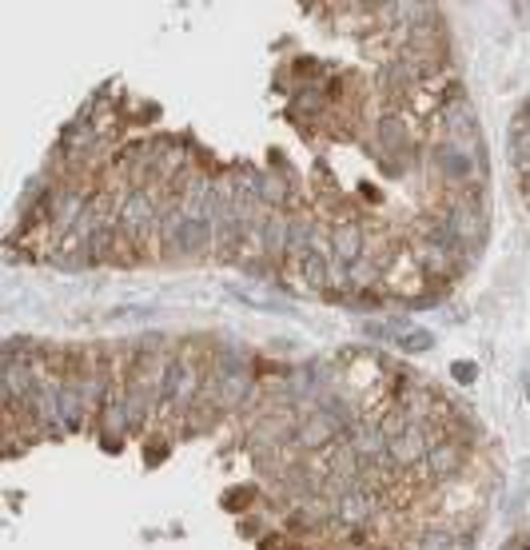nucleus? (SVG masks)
<instances>
[{
    "instance_id": "aec40b11",
    "label": "nucleus",
    "mask_w": 530,
    "mask_h": 550,
    "mask_svg": "<svg viewBox=\"0 0 530 550\" xmlns=\"http://www.w3.org/2000/svg\"><path fill=\"white\" fill-rule=\"evenodd\" d=\"M379 427H383V435H387V439H399V435L411 427V415H407L403 407H391V411H383V415H379Z\"/></svg>"
},
{
    "instance_id": "dca6fc26",
    "label": "nucleus",
    "mask_w": 530,
    "mask_h": 550,
    "mask_svg": "<svg viewBox=\"0 0 530 550\" xmlns=\"http://www.w3.org/2000/svg\"><path fill=\"white\" fill-rule=\"evenodd\" d=\"M208 252H216V228H212L208 220H188V228H184V244H180V256L204 260Z\"/></svg>"
},
{
    "instance_id": "393cba45",
    "label": "nucleus",
    "mask_w": 530,
    "mask_h": 550,
    "mask_svg": "<svg viewBox=\"0 0 530 550\" xmlns=\"http://www.w3.org/2000/svg\"><path fill=\"white\" fill-rule=\"evenodd\" d=\"M507 550H530V547H507Z\"/></svg>"
},
{
    "instance_id": "9d476101",
    "label": "nucleus",
    "mask_w": 530,
    "mask_h": 550,
    "mask_svg": "<svg viewBox=\"0 0 530 550\" xmlns=\"http://www.w3.org/2000/svg\"><path fill=\"white\" fill-rule=\"evenodd\" d=\"M355 451H359V459L363 463H371V459H383L387 455V435H383V427H379V419H371V415H363V419H355L351 427H347V435H343Z\"/></svg>"
},
{
    "instance_id": "412c9836",
    "label": "nucleus",
    "mask_w": 530,
    "mask_h": 550,
    "mask_svg": "<svg viewBox=\"0 0 530 550\" xmlns=\"http://www.w3.org/2000/svg\"><path fill=\"white\" fill-rule=\"evenodd\" d=\"M232 515H240V511H248V503L256 507V487H232V491H224V499H220Z\"/></svg>"
},
{
    "instance_id": "7ed1b4c3",
    "label": "nucleus",
    "mask_w": 530,
    "mask_h": 550,
    "mask_svg": "<svg viewBox=\"0 0 530 550\" xmlns=\"http://www.w3.org/2000/svg\"><path fill=\"white\" fill-rule=\"evenodd\" d=\"M339 439H343V423H339V419H331L327 411H303V419L295 423L291 447H295L299 455H323V451H331Z\"/></svg>"
},
{
    "instance_id": "0eeeda50",
    "label": "nucleus",
    "mask_w": 530,
    "mask_h": 550,
    "mask_svg": "<svg viewBox=\"0 0 530 550\" xmlns=\"http://www.w3.org/2000/svg\"><path fill=\"white\" fill-rule=\"evenodd\" d=\"M431 443H435V431H431L427 423H411L399 439H391V443H387V459H391L403 475H411L415 467H423V459H427Z\"/></svg>"
},
{
    "instance_id": "a211bd4d",
    "label": "nucleus",
    "mask_w": 530,
    "mask_h": 550,
    "mask_svg": "<svg viewBox=\"0 0 530 550\" xmlns=\"http://www.w3.org/2000/svg\"><path fill=\"white\" fill-rule=\"evenodd\" d=\"M395 347L407 351V355H423V351L435 347V335H431L427 327H411V331H403V335L395 339Z\"/></svg>"
},
{
    "instance_id": "20e7f679",
    "label": "nucleus",
    "mask_w": 530,
    "mask_h": 550,
    "mask_svg": "<svg viewBox=\"0 0 530 550\" xmlns=\"http://www.w3.org/2000/svg\"><path fill=\"white\" fill-rule=\"evenodd\" d=\"M463 471H467V447L455 443L451 435H435V443H431V451H427V459H423L427 483L447 487V483H455Z\"/></svg>"
},
{
    "instance_id": "5701e85b",
    "label": "nucleus",
    "mask_w": 530,
    "mask_h": 550,
    "mask_svg": "<svg viewBox=\"0 0 530 550\" xmlns=\"http://www.w3.org/2000/svg\"><path fill=\"white\" fill-rule=\"evenodd\" d=\"M523 200H527V208H530V180H523Z\"/></svg>"
},
{
    "instance_id": "423d86ee",
    "label": "nucleus",
    "mask_w": 530,
    "mask_h": 550,
    "mask_svg": "<svg viewBox=\"0 0 530 550\" xmlns=\"http://www.w3.org/2000/svg\"><path fill=\"white\" fill-rule=\"evenodd\" d=\"M439 124H443V140H451V144H467V140L479 136V112H475V104L463 96L459 84H455L451 96L443 100V108H439Z\"/></svg>"
},
{
    "instance_id": "f03ea898",
    "label": "nucleus",
    "mask_w": 530,
    "mask_h": 550,
    "mask_svg": "<svg viewBox=\"0 0 530 550\" xmlns=\"http://www.w3.org/2000/svg\"><path fill=\"white\" fill-rule=\"evenodd\" d=\"M431 168H435L439 180H443L447 188H455V192L479 188L475 176H487V168H479V160H475L471 152H463L459 144H451V140L435 144V152H431Z\"/></svg>"
},
{
    "instance_id": "b1692460",
    "label": "nucleus",
    "mask_w": 530,
    "mask_h": 550,
    "mask_svg": "<svg viewBox=\"0 0 530 550\" xmlns=\"http://www.w3.org/2000/svg\"><path fill=\"white\" fill-rule=\"evenodd\" d=\"M523 391H527V399H530V371L523 375Z\"/></svg>"
},
{
    "instance_id": "6ab92c4d",
    "label": "nucleus",
    "mask_w": 530,
    "mask_h": 550,
    "mask_svg": "<svg viewBox=\"0 0 530 550\" xmlns=\"http://www.w3.org/2000/svg\"><path fill=\"white\" fill-rule=\"evenodd\" d=\"M232 295H236L240 303L256 307V311H291V307H287V299H275V295H264V291H248V287H236Z\"/></svg>"
},
{
    "instance_id": "6e6552de",
    "label": "nucleus",
    "mask_w": 530,
    "mask_h": 550,
    "mask_svg": "<svg viewBox=\"0 0 530 550\" xmlns=\"http://www.w3.org/2000/svg\"><path fill=\"white\" fill-rule=\"evenodd\" d=\"M327 244H331V260H339L347 268L367 256V232L355 216H339L335 224H327Z\"/></svg>"
},
{
    "instance_id": "f257e3e1",
    "label": "nucleus",
    "mask_w": 530,
    "mask_h": 550,
    "mask_svg": "<svg viewBox=\"0 0 530 550\" xmlns=\"http://www.w3.org/2000/svg\"><path fill=\"white\" fill-rule=\"evenodd\" d=\"M208 371L192 351H176V363H172V375H168V391H164V403L176 411V415H188L200 399H204V383H208Z\"/></svg>"
},
{
    "instance_id": "4468645a",
    "label": "nucleus",
    "mask_w": 530,
    "mask_h": 550,
    "mask_svg": "<svg viewBox=\"0 0 530 550\" xmlns=\"http://www.w3.org/2000/svg\"><path fill=\"white\" fill-rule=\"evenodd\" d=\"M299 275H303L307 291L327 295V291H331V252H307V256L299 260Z\"/></svg>"
},
{
    "instance_id": "f3484780",
    "label": "nucleus",
    "mask_w": 530,
    "mask_h": 550,
    "mask_svg": "<svg viewBox=\"0 0 530 550\" xmlns=\"http://www.w3.org/2000/svg\"><path fill=\"white\" fill-rule=\"evenodd\" d=\"M315 228H319V220H315L311 212H291V240H287V260H303V256L311 252Z\"/></svg>"
},
{
    "instance_id": "f8f14e48",
    "label": "nucleus",
    "mask_w": 530,
    "mask_h": 550,
    "mask_svg": "<svg viewBox=\"0 0 530 550\" xmlns=\"http://www.w3.org/2000/svg\"><path fill=\"white\" fill-rule=\"evenodd\" d=\"M287 240H291V212H267L264 260H271V264H287Z\"/></svg>"
},
{
    "instance_id": "39448f33",
    "label": "nucleus",
    "mask_w": 530,
    "mask_h": 550,
    "mask_svg": "<svg viewBox=\"0 0 530 550\" xmlns=\"http://www.w3.org/2000/svg\"><path fill=\"white\" fill-rule=\"evenodd\" d=\"M379 511H387V495L367 491V487H351L335 499V523L343 531H363Z\"/></svg>"
},
{
    "instance_id": "ddd939ff",
    "label": "nucleus",
    "mask_w": 530,
    "mask_h": 550,
    "mask_svg": "<svg viewBox=\"0 0 530 550\" xmlns=\"http://www.w3.org/2000/svg\"><path fill=\"white\" fill-rule=\"evenodd\" d=\"M260 196H264L267 212H291V184L279 168H264L260 172Z\"/></svg>"
},
{
    "instance_id": "1a4fd4ad",
    "label": "nucleus",
    "mask_w": 530,
    "mask_h": 550,
    "mask_svg": "<svg viewBox=\"0 0 530 550\" xmlns=\"http://www.w3.org/2000/svg\"><path fill=\"white\" fill-rule=\"evenodd\" d=\"M375 144H379V156H403L407 164H415V148H411V124L403 112H383L375 120Z\"/></svg>"
},
{
    "instance_id": "2eb2a0df",
    "label": "nucleus",
    "mask_w": 530,
    "mask_h": 550,
    "mask_svg": "<svg viewBox=\"0 0 530 550\" xmlns=\"http://www.w3.org/2000/svg\"><path fill=\"white\" fill-rule=\"evenodd\" d=\"M411 550H471V531H455V527H431L423 531Z\"/></svg>"
},
{
    "instance_id": "9b49d317",
    "label": "nucleus",
    "mask_w": 530,
    "mask_h": 550,
    "mask_svg": "<svg viewBox=\"0 0 530 550\" xmlns=\"http://www.w3.org/2000/svg\"><path fill=\"white\" fill-rule=\"evenodd\" d=\"M507 156H511V168L519 172V180H530V112H515V124L507 132Z\"/></svg>"
},
{
    "instance_id": "4be33fe9",
    "label": "nucleus",
    "mask_w": 530,
    "mask_h": 550,
    "mask_svg": "<svg viewBox=\"0 0 530 550\" xmlns=\"http://www.w3.org/2000/svg\"><path fill=\"white\" fill-rule=\"evenodd\" d=\"M451 379H455L459 387H471V383L479 379V363H471V359H455V363H451Z\"/></svg>"
}]
</instances>
